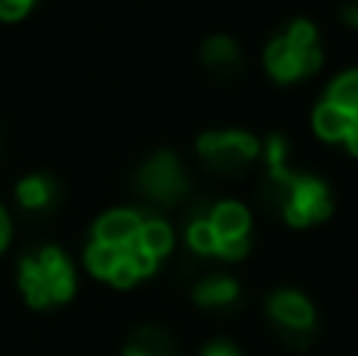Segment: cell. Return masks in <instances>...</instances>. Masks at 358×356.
<instances>
[{
	"mask_svg": "<svg viewBox=\"0 0 358 356\" xmlns=\"http://www.w3.org/2000/svg\"><path fill=\"white\" fill-rule=\"evenodd\" d=\"M57 180L48 174H29L16 183V202L22 212L29 214H44L57 205Z\"/></svg>",
	"mask_w": 358,
	"mask_h": 356,
	"instance_id": "30bf717a",
	"label": "cell"
},
{
	"mask_svg": "<svg viewBox=\"0 0 358 356\" xmlns=\"http://www.w3.org/2000/svg\"><path fill=\"white\" fill-rule=\"evenodd\" d=\"M201 356H242L239 350H236L229 341H214V344H208L201 350Z\"/></svg>",
	"mask_w": 358,
	"mask_h": 356,
	"instance_id": "9a60e30c",
	"label": "cell"
},
{
	"mask_svg": "<svg viewBox=\"0 0 358 356\" xmlns=\"http://www.w3.org/2000/svg\"><path fill=\"white\" fill-rule=\"evenodd\" d=\"M136 189L155 205H179L189 196L192 183L182 170V161L173 151H155L145 158L136 174Z\"/></svg>",
	"mask_w": 358,
	"mask_h": 356,
	"instance_id": "52a82bcc",
	"label": "cell"
},
{
	"mask_svg": "<svg viewBox=\"0 0 358 356\" xmlns=\"http://www.w3.org/2000/svg\"><path fill=\"white\" fill-rule=\"evenodd\" d=\"M38 0H0V22H22Z\"/></svg>",
	"mask_w": 358,
	"mask_h": 356,
	"instance_id": "5bb4252c",
	"label": "cell"
},
{
	"mask_svg": "<svg viewBox=\"0 0 358 356\" xmlns=\"http://www.w3.org/2000/svg\"><path fill=\"white\" fill-rule=\"evenodd\" d=\"M185 243L198 256H214L227 262H239L252 249V214L242 202L223 199L192 212L185 227Z\"/></svg>",
	"mask_w": 358,
	"mask_h": 356,
	"instance_id": "3957f363",
	"label": "cell"
},
{
	"mask_svg": "<svg viewBox=\"0 0 358 356\" xmlns=\"http://www.w3.org/2000/svg\"><path fill=\"white\" fill-rule=\"evenodd\" d=\"M201 63L214 79L229 82L236 76H242V54L239 44L227 35H210L208 41L201 44Z\"/></svg>",
	"mask_w": 358,
	"mask_h": 356,
	"instance_id": "9c48e42d",
	"label": "cell"
},
{
	"mask_svg": "<svg viewBox=\"0 0 358 356\" xmlns=\"http://www.w3.org/2000/svg\"><path fill=\"white\" fill-rule=\"evenodd\" d=\"M264 309H267V319H271L273 331H277L286 344L305 347L311 338H315L317 315H315V303H311L305 294L289 290V287H280L267 296Z\"/></svg>",
	"mask_w": 358,
	"mask_h": 356,
	"instance_id": "ba28073f",
	"label": "cell"
},
{
	"mask_svg": "<svg viewBox=\"0 0 358 356\" xmlns=\"http://www.w3.org/2000/svg\"><path fill=\"white\" fill-rule=\"evenodd\" d=\"M261 205L289 227H311L330 218L334 196L317 177L289 170L286 164H271L261 180Z\"/></svg>",
	"mask_w": 358,
	"mask_h": 356,
	"instance_id": "7a4b0ae2",
	"label": "cell"
},
{
	"mask_svg": "<svg viewBox=\"0 0 358 356\" xmlns=\"http://www.w3.org/2000/svg\"><path fill=\"white\" fill-rule=\"evenodd\" d=\"M198 161L208 170L223 177H239L258 161L261 155V142L252 132L242 130H217V132H204L195 142Z\"/></svg>",
	"mask_w": 358,
	"mask_h": 356,
	"instance_id": "8992f818",
	"label": "cell"
},
{
	"mask_svg": "<svg viewBox=\"0 0 358 356\" xmlns=\"http://www.w3.org/2000/svg\"><path fill=\"white\" fill-rule=\"evenodd\" d=\"M346 149L352 151V155L358 158V123L352 126V130H349V136H346Z\"/></svg>",
	"mask_w": 358,
	"mask_h": 356,
	"instance_id": "ac0fdd59",
	"label": "cell"
},
{
	"mask_svg": "<svg viewBox=\"0 0 358 356\" xmlns=\"http://www.w3.org/2000/svg\"><path fill=\"white\" fill-rule=\"evenodd\" d=\"M343 22L346 25H352V29H358V4H349V6H343Z\"/></svg>",
	"mask_w": 358,
	"mask_h": 356,
	"instance_id": "e0dca14e",
	"label": "cell"
},
{
	"mask_svg": "<svg viewBox=\"0 0 358 356\" xmlns=\"http://www.w3.org/2000/svg\"><path fill=\"white\" fill-rule=\"evenodd\" d=\"M16 281L31 309H54L76 296V268L60 246H38L19 259Z\"/></svg>",
	"mask_w": 358,
	"mask_h": 356,
	"instance_id": "277c9868",
	"label": "cell"
},
{
	"mask_svg": "<svg viewBox=\"0 0 358 356\" xmlns=\"http://www.w3.org/2000/svg\"><path fill=\"white\" fill-rule=\"evenodd\" d=\"M10 240H13V221H10V212L0 205V252L10 246Z\"/></svg>",
	"mask_w": 358,
	"mask_h": 356,
	"instance_id": "2e32d148",
	"label": "cell"
},
{
	"mask_svg": "<svg viewBox=\"0 0 358 356\" xmlns=\"http://www.w3.org/2000/svg\"><path fill=\"white\" fill-rule=\"evenodd\" d=\"M324 104L336 107L349 123H358V69H346L343 76H336L330 82L327 95H324Z\"/></svg>",
	"mask_w": 358,
	"mask_h": 356,
	"instance_id": "4fadbf2b",
	"label": "cell"
},
{
	"mask_svg": "<svg viewBox=\"0 0 358 356\" xmlns=\"http://www.w3.org/2000/svg\"><path fill=\"white\" fill-rule=\"evenodd\" d=\"M173 252V227L161 218L113 208L101 214L85 246V265L98 281L126 290L155 275L157 265Z\"/></svg>",
	"mask_w": 358,
	"mask_h": 356,
	"instance_id": "6da1fadb",
	"label": "cell"
},
{
	"mask_svg": "<svg viewBox=\"0 0 358 356\" xmlns=\"http://www.w3.org/2000/svg\"><path fill=\"white\" fill-rule=\"evenodd\" d=\"M192 300H195L201 309H210V313L233 309L236 300H239V284H236L229 275H208L195 284Z\"/></svg>",
	"mask_w": 358,
	"mask_h": 356,
	"instance_id": "8fae6325",
	"label": "cell"
},
{
	"mask_svg": "<svg viewBox=\"0 0 358 356\" xmlns=\"http://www.w3.org/2000/svg\"><path fill=\"white\" fill-rule=\"evenodd\" d=\"M123 356H179V344L164 328L145 325L138 331H132V338L123 347Z\"/></svg>",
	"mask_w": 358,
	"mask_h": 356,
	"instance_id": "7c38bea8",
	"label": "cell"
},
{
	"mask_svg": "<svg viewBox=\"0 0 358 356\" xmlns=\"http://www.w3.org/2000/svg\"><path fill=\"white\" fill-rule=\"evenodd\" d=\"M324 63L321 54V38L317 29L308 19H296L289 22L264 50V67L277 82L289 85V82H302L305 76L317 73Z\"/></svg>",
	"mask_w": 358,
	"mask_h": 356,
	"instance_id": "5b68a950",
	"label": "cell"
}]
</instances>
